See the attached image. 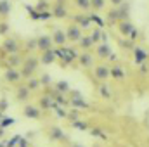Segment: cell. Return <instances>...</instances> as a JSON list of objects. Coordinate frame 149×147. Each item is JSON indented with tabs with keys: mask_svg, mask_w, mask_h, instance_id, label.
Instances as JSON below:
<instances>
[{
	"mask_svg": "<svg viewBox=\"0 0 149 147\" xmlns=\"http://www.w3.org/2000/svg\"><path fill=\"white\" fill-rule=\"evenodd\" d=\"M56 55H57V59H63L64 64H70V62H73V61L78 59L76 50H73V49H66V47L57 49V50H56Z\"/></svg>",
	"mask_w": 149,
	"mask_h": 147,
	"instance_id": "obj_1",
	"label": "cell"
},
{
	"mask_svg": "<svg viewBox=\"0 0 149 147\" xmlns=\"http://www.w3.org/2000/svg\"><path fill=\"white\" fill-rule=\"evenodd\" d=\"M118 31H120L125 38H130L137 30H135V26H134L130 21H121V23H118Z\"/></svg>",
	"mask_w": 149,
	"mask_h": 147,
	"instance_id": "obj_2",
	"label": "cell"
},
{
	"mask_svg": "<svg viewBox=\"0 0 149 147\" xmlns=\"http://www.w3.org/2000/svg\"><path fill=\"white\" fill-rule=\"evenodd\" d=\"M134 61H135V64H139V66L146 64V61H148V52H146L142 47H134Z\"/></svg>",
	"mask_w": 149,
	"mask_h": 147,
	"instance_id": "obj_3",
	"label": "cell"
},
{
	"mask_svg": "<svg viewBox=\"0 0 149 147\" xmlns=\"http://www.w3.org/2000/svg\"><path fill=\"white\" fill-rule=\"evenodd\" d=\"M66 38L71 40V42H80L81 40V30L78 24H71L68 30H66Z\"/></svg>",
	"mask_w": 149,
	"mask_h": 147,
	"instance_id": "obj_4",
	"label": "cell"
},
{
	"mask_svg": "<svg viewBox=\"0 0 149 147\" xmlns=\"http://www.w3.org/2000/svg\"><path fill=\"white\" fill-rule=\"evenodd\" d=\"M37 64H38V61L35 59V57L26 59V61H24V64H23V73H21V74H23V76H30V74L37 69Z\"/></svg>",
	"mask_w": 149,
	"mask_h": 147,
	"instance_id": "obj_5",
	"label": "cell"
},
{
	"mask_svg": "<svg viewBox=\"0 0 149 147\" xmlns=\"http://www.w3.org/2000/svg\"><path fill=\"white\" fill-rule=\"evenodd\" d=\"M52 37H49V35H42V37L37 40V47L42 50V52H45V50H50L52 49Z\"/></svg>",
	"mask_w": 149,
	"mask_h": 147,
	"instance_id": "obj_6",
	"label": "cell"
},
{
	"mask_svg": "<svg viewBox=\"0 0 149 147\" xmlns=\"http://www.w3.org/2000/svg\"><path fill=\"white\" fill-rule=\"evenodd\" d=\"M52 42L56 43V45H64L66 42H68V38H66V31H63V30H59V28H56L54 30V33H52Z\"/></svg>",
	"mask_w": 149,
	"mask_h": 147,
	"instance_id": "obj_7",
	"label": "cell"
},
{
	"mask_svg": "<svg viewBox=\"0 0 149 147\" xmlns=\"http://www.w3.org/2000/svg\"><path fill=\"white\" fill-rule=\"evenodd\" d=\"M2 45H3V50H5V52H9V54H16V52H17V49H19V45H17V42H16L14 38H7Z\"/></svg>",
	"mask_w": 149,
	"mask_h": 147,
	"instance_id": "obj_8",
	"label": "cell"
},
{
	"mask_svg": "<svg viewBox=\"0 0 149 147\" xmlns=\"http://www.w3.org/2000/svg\"><path fill=\"white\" fill-rule=\"evenodd\" d=\"M111 54H113V50L108 43H99V45H97V55H99V57H108V59H109Z\"/></svg>",
	"mask_w": 149,
	"mask_h": 147,
	"instance_id": "obj_9",
	"label": "cell"
},
{
	"mask_svg": "<svg viewBox=\"0 0 149 147\" xmlns=\"http://www.w3.org/2000/svg\"><path fill=\"white\" fill-rule=\"evenodd\" d=\"M95 76H97L99 80H106V78L111 76V69H109L108 66H97V68H95Z\"/></svg>",
	"mask_w": 149,
	"mask_h": 147,
	"instance_id": "obj_10",
	"label": "cell"
},
{
	"mask_svg": "<svg viewBox=\"0 0 149 147\" xmlns=\"http://www.w3.org/2000/svg\"><path fill=\"white\" fill-rule=\"evenodd\" d=\"M116 9H118V12H120V23H121V21H128V10H130L128 2L121 3V5H120V7H116Z\"/></svg>",
	"mask_w": 149,
	"mask_h": 147,
	"instance_id": "obj_11",
	"label": "cell"
},
{
	"mask_svg": "<svg viewBox=\"0 0 149 147\" xmlns=\"http://www.w3.org/2000/svg\"><path fill=\"white\" fill-rule=\"evenodd\" d=\"M56 57H57V55H56V50H52V49H50V50H45V52L42 54V62H43V64H52V62L56 61Z\"/></svg>",
	"mask_w": 149,
	"mask_h": 147,
	"instance_id": "obj_12",
	"label": "cell"
},
{
	"mask_svg": "<svg viewBox=\"0 0 149 147\" xmlns=\"http://www.w3.org/2000/svg\"><path fill=\"white\" fill-rule=\"evenodd\" d=\"M19 78H21V73H19V71H16L14 68H9V69L5 71V80H7V81H10V83H16Z\"/></svg>",
	"mask_w": 149,
	"mask_h": 147,
	"instance_id": "obj_13",
	"label": "cell"
},
{
	"mask_svg": "<svg viewBox=\"0 0 149 147\" xmlns=\"http://www.w3.org/2000/svg\"><path fill=\"white\" fill-rule=\"evenodd\" d=\"M66 14H68V12H66V7H64L61 2H59V3L56 5V9H54L52 16H54V17H59V19H63V17H66Z\"/></svg>",
	"mask_w": 149,
	"mask_h": 147,
	"instance_id": "obj_14",
	"label": "cell"
},
{
	"mask_svg": "<svg viewBox=\"0 0 149 147\" xmlns=\"http://www.w3.org/2000/svg\"><path fill=\"white\" fill-rule=\"evenodd\" d=\"M24 116L31 118V119H38L40 118V111L37 107H33V106H28V107H24Z\"/></svg>",
	"mask_w": 149,
	"mask_h": 147,
	"instance_id": "obj_15",
	"label": "cell"
},
{
	"mask_svg": "<svg viewBox=\"0 0 149 147\" xmlns=\"http://www.w3.org/2000/svg\"><path fill=\"white\" fill-rule=\"evenodd\" d=\"M78 61H80V64H81V66H92V62H94V59H92V55H90L88 52H85V54L78 55Z\"/></svg>",
	"mask_w": 149,
	"mask_h": 147,
	"instance_id": "obj_16",
	"label": "cell"
},
{
	"mask_svg": "<svg viewBox=\"0 0 149 147\" xmlns=\"http://www.w3.org/2000/svg\"><path fill=\"white\" fill-rule=\"evenodd\" d=\"M10 9H12V5H10L9 0H0V14L2 16H9Z\"/></svg>",
	"mask_w": 149,
	"mask_h": 147,
	"instance_id": "obj_17",
	"label": "cell"
},
{
	"mask_svg": "<svg viewBox=\"0 0 149 147\" xmlns=\"http://www.w3.org/2000/svg\"><path fill=\"white\" fill-rule=\"evenodd\" d=\"M108 21H109V23H120V12H118L116 7L108 12Z\"/></svg>",
	"mask_w": 149,
	"mask_h": 147,
	"instance_id": "obj_18",
	"label": "cell"
},
{
	"mask_svg": "<svg viewBox=\"0 0 149 147\" xmlns=\"http://www.w3.org/2000/svg\"><path fill=\"white\" fill-rule=\"evenodd\" d=\"M50 139H52V140H63V139H64L63 130H61V128H52V130H50Z\"/></svg>",
	"mask_w": 149,
	"mask_h": 147,
	"instance_id": "obj_19",
	"label": "cell"
},
{
	"mask_svg": "<svg viewBox=\"0 0 149 147\" xmlns=\"http://www.w3.org/2000/svg\"><path fill=\"white\" fill-rule=\"evenodd\" d=\"M111 76L113 78H123L125 76V71H123V68H120V66H113L111 68Z\"/></svg>",
	"mask_w": 149,
	"mask_h": 147,
	"instance_id": "obj_20",
	"label": "cell"
},
{
	"mask_svg": "<svg viewBox=\"0 0 149 147\" xmlns=\"http://www.w3.org/2000/svg\"><path fill=\"white\" fill-rule=\"evenodd\" d=\"M78 43H80V47H83V49H90V47L94 45V40L90 37H81V40H80Z\"/></svg>",
	"mask_w": 149,
	"mask_h": 147,
	"instance_id": "obj_21",
	"label": "cell"
},
{
	"mask_svg": "<svg viewBox=\"0 0 149 147\" xmlns=\"http://www.w3.org/2000/svg\"><path fill=\"white\" fill-rule=\"evenodd\" d=\"M28 95H30V88H28V87H23V88L17 90V99H19V101H26Z\"/></svg>",
	"mask_w": 149,
	"mask_h": 147,
	"instance_id": "obj_22",
	"label": "cell"
},
{
	"mask_svg": "<svg viewBox=\"0 0 149 147\" xmlns=\"http://www.w3.org/2000/svg\"><path fill=\"white\" fill-rule=\"evenodd\" d=\"M71 104L73 106H78V107H87V102L80 99V94H74V97L71 99Z\"/></svg>",
	"mask_w": 149,
	"mask_h": 147,
	"instance_id": "obj_23",
	"label": "cell"
},
{
	"mask_svg": "<svg viewBox=\"0 0 149 147\" xmlns=\"http://www.w3.org/2000/svg\"><path fill=\"white\" fill-rule=\"evenodd\" d=\"M104 5H106V0H90V7L95 9V10L104 9Z\"/></svg>",
	"mask_w": 149,
	"mask_h": 147,
	"instance_id": "obj_24",
	"label": "cell"
},
{
	"mask_svg": "<svg viewBox=\"0 0 149 147\" xmlns=\"http://www.w3.org/2000/svg\"><path fill=\"white\" fill-rule=\"evenodd\" d=\"M74 19H76V23H80V24H81V28L90 26V17H85V16H76Z\"/></svg>",
	"mask_w": 149,
	"mask_h": 147,
	"instance_id": "obj_25",
	"label": "cell"
},
{
	"mask_svg": "<svg viewBox=\"0 0 149 147\" xmlns=\"http://www.w3.org/2000/svg\"><path fill=\"white\" fill-rule=\"evenodd\" d=\"M56 90H57V92H68V90H70L68 81H57V83H56Z\"/></svg>",
	"mask_w": 149,
	"mask_h": 147,
	"instance_id": "obj_26",
	"label": "cell"
},
{
	"mask_svg": "<svg viewBox=\"0 0 149 147\" xmlns=\"http://www.w3.org/2000/svg\"><path fill=\"white\" fill-rule=\"evenodd\" d=\"M74 3H76L81 10H88V9H90V0H74Z\"/></svg>",
	"mask_w": 149,
	"mask_h": 147,
	"instance_id": "obj_27",
	"label": "cell"
},
{
	"mask_svg": "<svg viewBox=\"0 0 149 147\" xmlns=\"http://www.w3.org/2000/svg\"><path fill=\"white\" fill-rule=\"evenodd\" d=\"M90 38L94 40V43H97L99 40H102V31H101V28H95V30H94V33L90 35Z\"/></svg>",
	"mask_w": 149,
	"mask_h": 147,
	"instance_id": "obj_28",
	"label": "cell"
},
{
	"mask_svg": "<svg viewBox=\"0 0 149 147\" xmlns=\"http://www.w3.org/2000/svg\"><path fill=\"white\" fill-rule=\"evenodd\" d=\"M88 17H90V21H94L95 24H99V28H102V26H104V21H102L99 16H95V14H90Z\"/></svg>",
	"mask_w": 149,
	"mask_h": 147,
	"instance_id": "obj_29",
	"label": "cell"
},
{
	"mask_svg": "<svg viewBox=\"0 0 149 147\" xmlns=\"http://www.w3.org/2000/svg\"><path fill=\"white\" fill-rule=\"evenodd\" d=\"M49 17H52V12H49V10H43V12H38V19H42V21H45V19H49Z\"/></svg>",
	"mask_w": 149,
	"mask_h": 147,
	"instance_id": "obj_30",
	"label": "cell"
},
{
	"mask_svg": "<svg viewBox=\"0 0 149 147\" xmlns=\"http://www.w3.org/2000/svg\"><path fill=\"white\" fill-rule=\"evenodd\" d=\"M12 123H14V119H12V118H5V119H2V121H0V126H2V128H5V126H10Z\"/></svg>",
	"mask_w": 149,
	"mask_h": 147,
	"instance_id": "obj_31",
	"label": "cell"
},
{
	"mask_svg": "<svg viewBox=\"0 0 149 147\" xmlns=\"http://www.w3.org/2000/svg\"><path fill=\"white\" fill-rule=\"evenodd\" d=\"M101 94H102L104 99H109V97H111V94H109V90L106 88V85H101Z\"/></svg>",
	"mask_w": 149,
	"mask_h": 147,
	"instance_id": "obj_32",
	"label": "cell"
},
{
	"mask_svg": "<svg viewBox=\"0 0 149 147\" xmlns=\"http://www.w3.org/2000/svg\"><path fill=\"white\" fill-rule=\"evenodd\" d=\"M37 9H38V12L47 10V2H45V0H40V2H38V5H37Z\"/></svg>",
	"mask_w": 149,
	"mask_h": 147,
	"instance_id": "obj_33",
	"label": "cell"
},
{
	"mask_svg": "<svg viewBox=\"0 0 149 147\" xmlns=\"http://www.w3.org/2000/svg\"><path fill=\"white\" fill-rule=\"evenodd\" d=\"M38 85H40V81H38V80H30V83H28V88H30V90H35Z\"/></svg>",
	"mask_w": 149,
	"mask_h": 147,
	"instance_id": "obj_34",
	"label": "cell"
},
{
	"mask_svg": "<svg viewBox=\"0 0 149 147\" xmlns=\"http://www.w3.org/2000/svg\"><path fill=\"white\" fill-rule=\"evenodd\" d=\"M120 43H121V47H127V49H130V47H132V40H130V38H123Z\"/></svg>",
	"mask_w": 149,
	"mask_h": 147,
	"instance_id": "obj_35",
	"label": "cell"
},
{
	"mask_svg": "<svg viewBox=\"0 0 149 147\" xmlns=\"http://www.w3.org/2000/svg\"><path fill=\"white\" fill-rule=\"evenodd\" d=\"M9 31V24L7 23H0V35H5Z\"/></svg>",
	"mask_w": 149,
	"mask_h": 147,
	"instance_id": "obj_36",
	"label": "cell"
},
{
	"mask_svg": "<svg viewBox=\"0 0 149 147\" xmlns=\"http://www.w3.org/2000/svg\"><path fill=\"white\" fill-rule=\"evenodd\" d=\"M73 125L76 126V128H78V130H87V123H81V121H74Z\"/></svg>",
	"mask_w": 149,
	"mask_h": 147,
	"instance_id": "obj_37",
	"label": "cell"
},
{
	"mask_svg": "<svg viewBox=\"0 0 149 147\" xmlns=\"http://www.w3.org/2000/svg\"><path fill=\"white\" fill-rule=\"evenodd\" d=\"M19 142H21V137H19V135H16V137H14V139L9 142V147H14L16 144H19Z\"/></svg>",
	"mask_w": 149,
	"mask_h": 147,
	"instance_id": "obj_38",
	"label": "cell"
},
{
	"mask_svg": "<svg viewBox=\"0 0 149 147\" xmlns=\"http://www.w3.org/2000/svg\"><path fill=\"white\" fill-rule=\"evenodd\" d=\"M26 45H28V49H38L37 47V40H28Z\"/></svg>",
	"mask_w": 149,
	"mask_h": 147,
	"instance_id": "obj_39",
	"label": "cell"
},
{
	"mask_svg": "<svg viewBox=\"0 0 149 147\" xmlns=\"http://www.w3.org/2000/svg\"><path fill=\"white\" fill-rule=\"evenodd\" d=\"M42 106H45V107H49V106H52V102H50V99H49V97H45V99H42Z\"/></svg>",
	"mask_w": 149,
	"mask_h": 147,
	"instance_id": "obj_40",
	"label": "cell"
},
{
	"mask_svg": "<svg viewBox=\"0 0 149 147\" xmlns=\"http://www.w3.org/2000/svg\"><path fill=\"white\" fill-rule=\"evenodd\" d=\"M42 83H43V85H49V83H50V76H49V74L42 76Z\"/></svg>",
	"mask_w": 149,
	"mask_h": 147,
	"instance_id": "obj_41",
	"label": "cell"
},
{
	"mask_svg": "<svg viewBox=\"0 0 149 147\" xmlns=\"http://www.w3.org/2000/svg\"><path fill=\"white\" fill-rule=\"evenodd\" d=\"M109 2H111L114 7H120L121 3H125V0H109Z\"/></svg>",
	"mask_w": 149,
	"mask_h": 147,
	"instance_id": "obj_42",
	"label": "cell"
},
{
	"mask_svg": "<svg viewBox=\"0 0 149 147\" xmlns=\"http://www.w3.org/2000/svg\"><path fill=\"white\" fill-rule=\"evenodd\" d=\"M5 107H7V101H5V99H3V101H2V102H0V112H2V111L5 109Z\"/></svg>",
	"mask_w": 149,
	"mask_h": 147,
	"instance_id": "obj_43",
	"label": "cell"
},
{
	"mask_svg": "<svg viewBox=\"0 0 149 147\" xmlns=\"http://www.w3.org/2000/svg\"><path fill=\"white\" fill-rule=\"evenodd\" d=\"M2 135H3V128L0 126V137H2Z\"/></svg>",
	"mask_w": 149,
	"mask_h": 147,
	"instance_id": "obj_44",
	"label": "cell"
},
{
	"mask_svg": "<svg viewBox=\"0 0 149 147\" xmlns=\"http://www.w3.org/2000/svg\"><path fill=\"white\" fill-rule=\"evenodd\" d=\"M0 147H5V146H3V144H0Z\"/></svg>",
	"mask_w": 149,
	"mask_h": 147,
	"instance_id": "obj_45",
	"label": "cell"
},
{
	"mask_svg": "<svg viewBox=\"0 0 149 147\" xmlns=\"http://www.w3.org/2000/svg\"><path fill=\"white\" fill-rule=\"evenodd\" d=\"M74 147H81V146H74Z\"/></svg>",
	"mask_w": 149,
	"mask_h": 147,
	"instance_id": "obj_46",
	"label": "cell"
},
{
	"mask_svg": "<svg viewBox=\"0 0 149 147\" xmlns=\"http://www.w3.org/2000/svg\"><path fill=\"white\" fill-rule=\"evenodd\" d=\"M0 116H2V112H0Z\"/></svg>",
	"mask_w": 149,
	"mask_h": 147,
	"instance_id": "obj_47",
	"label": "cell"
}]
</instances>
